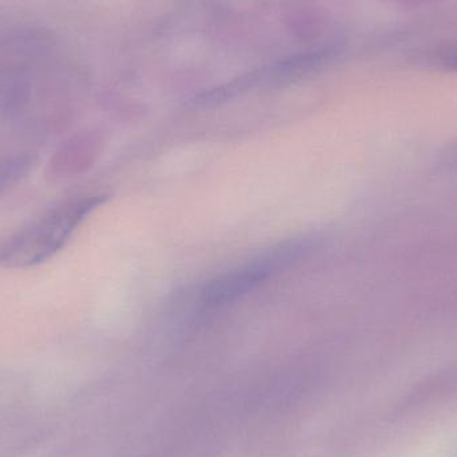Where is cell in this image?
<instances>
[{
    "label": "cell",
    "mask_w": 457,
    "mask_h": 457,
    "mask_svg": "<svg viewBox=\"0 0 457 457\" xmlns=\"http://www.w3.org/2000/svg\"><path fill=\"white\" fill-rule=\"evenodd\" d=\"M102 203L99 197L69 201L39 221L0 242V268H29L53 257L86 217Z\"/></svg>",
    "instance_id": "1"
},
{
    "label": "cell",
    "mask_w": 457,
    "mask_h": 457,
    "mask_svg": "<svg viewBox=\"0 0 457 457\" xmlns=\"http://www.w3.org/2000/svg\"><path fill=\"white\" fill-rule=\"evenodd\" d=\"M35 161H37L35 157L29 154L18 155V157L2 161L0 162V195L12 185L18 184L31 171Z\"/></svg>",
    "instance_id": "3"
},
{
    "label": "cell",
    "mask_w": 457,
    "mask_h": 457,
    "mask_svg": "<svg viewBox=\"0 0 457 457\" xmlns=\"http://www.w3.org/2000/svg\"><path fill=\"white\" fill-rule=\"evenodd\" d=\"M298 252H301L300 247L293 245V246L279 247L273 250V253L261 255L258 260L242 266L238 270L231 271L230 274L217 279L211 287H206L204 300L206 303H221L236 298L237 295L252 289L254 285L260 284V281L268 278L273 271L281 269L285 263L290 262L293 258L297 257Z\"/></svg>",
    "instance_id": "2"
},
{
    "label": "cell",
    "mask_w": 457,
    "mask_h": 457,
    "mask_svg": "<svg viewBox=\"0 0 457 457\" xmlns=\"http://www.w3.org/2000/svg\"><path fill=\"white\" fill-rule=\"evenodd\" d=\"M443 66H445V69L450 70V71L457 72V53L453 54V55L448 56V58H445V61H443Z\"/></svg>",
    "instance_id": "4"
}]
</instances>
